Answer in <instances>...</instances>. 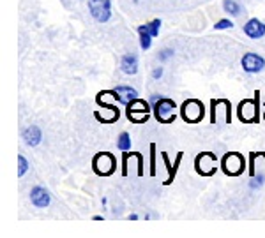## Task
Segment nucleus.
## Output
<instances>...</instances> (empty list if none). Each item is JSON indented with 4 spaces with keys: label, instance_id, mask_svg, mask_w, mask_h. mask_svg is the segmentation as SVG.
<instances>
[{
    "label": "nucleus",
    "instance_id": "11",
    "mask_svg": "<svg viewBox=\"0 0 265 238\" xmlns=\"http://www.w3.org/2000/svg\"><path fill=\"white\" fill-rule=\"evenodd\" d=\"M30 201L35 208H46L52 201V196H50L48 189L37 185V187H32L30 190Z\"/></svg>",
    "mask_w": 265,
    "mask_h": 238
},
{
    "label": "nucleus",
    "instance_id": "23",
    "mask_svg": "<svg viewBox=\"0 0 265 238\" xmlns=\"http://www.w3.org/2000/svg\"><path fill=\"white\" fill-rule=\"evenodd\" d=\"M28 171V161L25 159V155H18V176L22 178L25 173Z\"/></svg>",
    "mask_w": 265,
    "mask_h": 238
},
{
    "label": "nucleus",
    "instance_id": "27",
    "mask_svg": "<svg viewBox=\"0 0 265 238\" xmlns=\"http://www.w3.org/2000/svg\"><path fill=\"white\" fill-rule=\"evenodd\" d=\"M264 176H260V175H258V176H251L249 187H251V189H258V187H262V185H264Z\"/></svg>",
    "mask_w": 265,
    "mask_h": 238
},
{
    "label": "nucleus",
    "instance_id": "7",
    "mask_svg": "<svg viewBox=\"0 0 265 238\" xmlns=\"http://www.w3.org/2000/svg\"><path fill=\"white\" fill-rule=\"evenodd\" d=\"M92 169L99 176H110L117 169V161L110 152H97L92 157Z\"/></svg>",
    "mask_w": 265,
    "mask_h": 238
},
{
    "label": "nucleus",
    "instance_id": "3",
    "mask_svg": "<svg viewBox=\"0 0 265 238\" xmlns=\"http://www.w3.org/2000/svg\"><path fill=\"white\" fill-rule=\"evenodd\" d=\"M152 115L159 123H173L177 119V104L173 99L161 97L152 104Z\"/></svg>",
    "mask_w": 265,
    "mask_h": 238
},
{
    "label": "nucleus",
    "instance_id": "19",
    "mask_svg": "<svg viewBox=\"0 0 265 238\" xmlns=\"http://www.w3.org/2000/svg\"><path fill=\"white\" fill-rule=\"evenodd\" d=\"M138 35H140V48L143 49V51L150 49V46H152V39H154V37H152L147 30H143L141 26H138Z\"/></svg>",
    "mask_w": 265,
    "mask_h": 238
},
{
    "label": "nucleus",
    "instance_id": "22",
    "mask_svg": "<svg viewBox=\"0 0 265 238\" xmlns=\"http://www.w3.org/2000/svg\"><path fill=\"white\" fill-rule=\"evenodd\" d=\"M143 30L149 32L152 37H158L159 35V28H161V20H152V22L145 23V25H140Z\"/></svg>",
    "mask_w": 265,
    "mask_h": 238
},
{
    "label": "nucleus",
    "instance_id": "31",
    "mask_svg": "<svg viewBox=\"0 0 265 238\" xmlns=\"http://www.w3.org/2000/svg\"><path fill=\"white\" fill-rule=\"evenodd\" d=\"M94 220H103V215H94Z\"/></svg>",
    "mask_w": 265,
    "mask_h": 238
},
{
    "label": "nucleus",
    "instance_id": "26",
    "mask_svg": "<svg viewBox=\"0 0 265 238\" xmlns=\"http://www.w3.org/2000/svg\"><path fill=\"white\" fill-rule=\"evenodd\" d=\"M234 26V23H232V20H219V22H216V25H214V28L216 30H226V28H232Z\"/></svg>",
    "mask_w": 265,
    "mask_h": 238
},
{
    "label": "nucleus",
    "instance_id": "24",
    "mask_svg": "<svg viewBox=\"0 0 265 238\" xmlns=\"http://www.w3.org/2000/svg\"><path fill=\"white\" fill-rule=\"evenodd\" d=\"M173 55H175V51H173L172 48H163L161 51L158 53V58H159L161 62H166V60H170V58H172Z\"/></svg>",
    "mask_w": 265,
    "mask_h": 238
},
{
    "label": "nucleus",
    "instance_id": "6",
    "mask_svg": "<svg viewBox=\"0 0 265 238\" xmlns=\"http://www.w3.org/2000/svg\"><path fill=\"white\" fill-rule=\"evenodd\" d=\"M221 167H223L225 175L238 176L242 175L244 169H246V159H244L242 154H238V152H228V154H225L223 159H221Z\"/></svg>",
    "mask_w": 265,
    "mask_h": 238
},
{
    "label": "nucleus",
    "instance_id": "28",
    "mask_svg": "<svg viewBox=\"0 0 265 238\" xmlns=\"http://www.w3.org/2000/svg\"><path fill=\"white\" fill-rule=\"evenodd\" d=\"M163 76V67H156L154 71H152V79H159Z\"/></svg>",
    "mask_w": 265,
    "mask_h": 238
},
{
    "label": "nucleus",
    "instance_id": "30",
    "mask_svg": "<svg viewBox=\"0 0 265 238\" xmlns=\"http://www.w3.org/2000/svg\"><path fill=\"white\" fill-rule=\"evenodd\" d=\"M129 220H138V215L136 214H131V215H129Z\"/></svg>",
    "mask_w": 265,
    "mask_h": 238
},
{
    "label": "nucleus",
    "instance_id": "1",
    "mask_svg": "<svg viewBox=\"0 0 265 238\" xmlns=\"http://www.w3.org/2000/svg\"><path fill=\"white\" fill-rule=\"evenodd\" d=\"M260 92L256 90L255 99H244L237 106V117L242 123H255L260 120Z\"/></svg>",
    "mask_w": 265,
    "mask_h": 238
},
{
    "label": "nucleus",
    "instance_id": "25",
    "mask_svg": "<svg viewBox=\"0 0 265 238\" xmlns=\"http://www.w3.org/2000/svg\"><path fill=\"white\" fill-rule=\"evenodd\" d=\"M150 175H156V143H150Z\"/></svg>",
    "mask_w": 265,
    "mask_h": 238
},
{
    "label": "nucleus",
    "instance_id": "9",
    "mask_svg": "<svg viewBox=\"0 0 265 238\" xmlns=\"http://www.w3.org/2000/svg\"><path fill=\"white\" fill-rule=\"evenodd\" d=\"M88 11H90V16H92L97 23L110 22L111 2L110 0H88Z\"/></svg>",
    "mask_w": 265,
    "mask_h": 238
},
{
    "label": "nucleus",
    "instance_id": "15",
    "mask_svg": "<svg viewBox=\"0 0 265 238\" xmlns=\"http://www.w3.org/2000/svg\"><path fill=\"white\" fill-rule=\"evenodd\" d=\"M22 138L28 146H37L43 140V132L37 125H28L25 131L22 132Z\"/></svg>",
    "mask_w": 265,
    "mask_h": 238
},
{
    "label": "nucleus",
    "instance_id": "2",
    "mask_svg": "<svg viewBox=\"0 0 265 238\" xmlns=\"http://www.w3.org/2000/svg\"><path fill=\"white\" fill-rule=\"evenodd\" d=\"M150 113H152V104L149 101H143L140 97L132 99L131 102L126 104V117H128L129 122L132 123H143L150 119Z\"/></svg>",
    "mask_w": 265,
    "mask_h": 238
},
{
    "label": "nucleus",
    "instance_id": "18",
    "mask_svg": "<svg viewBox=\"0 0 265 238\" xmlns=\"http://www.w3.org/2000/svg\"><path fill=\"white\" fill-rule=\"evenodd\" d=\"M131 157H136L138 161V175H143V155L138 154V152H131ZM128 159H129V152H124L122 157V175H128Z\"/></svg>",
    "mask_w": 265,
    "mask_h": 238
},
{
    "label": "nucleus",
    "instance_id": "16",
    "mask_svg": "<svg viewBox=\"0 0 265 238\" xmlns=\"http://www.w3.org/2000/svg\"><path fill=\"white\" fill-rule=\"evenodd\" d=\"M161 157H163L164 164H166V169H168V178H166V180H164V185H170L173 180H175L177 167H179V164H181V161H182V152H179V154H177L175 164L170 163V159H168V154H166V152H161Z\"/></svg>",
    "mask_w": 265,
    "mask_h": 238
},
{
    "label": "nucleus",
    "instance_id": "8",
    "mask_svg": "<svg viewBox=\"0 0 265 238\" xmlns=\"http://www.w3.org/2000/svg\"><path fill=\"white\" fill-rule=\"evenodd\" d=\"M194 169L202 176H212L217 171V157L212 152H202L194 157Z\"/></svg>",
    "mask_w": 265,
    "mask_h": 238
},
{
    "label": "nucleus",
    "instance_id": "20",
    "mask_svg": "<svg viewBox=\"0 0 265 238\" xmlns=\"http://www.w3.org/2000/svg\"><path fill=\"white\" fill-rule=\"evenodd\" d=\"M117 148L120 152L131 150V136H129V132H120L119 136H117Z\"/></svg>",
    "mask_w": 265,
    "mask_h": 238
},
{
    "label": "nucleus",
    "instance_id": "13",
    "mask_svg": "<svg viewBox=\"0 0 265 238\" xmlns=\"http://www.w3.org/2000/svg\"><path fill=\"white\" fill-rule=\"evenodd\" d=\"M94 117L103 123H111V122H117V120H119L120 110L117 108V104L103 106V111L97 110L96 113H94Z\"/></svg>",
    "mask_w": 265,
    "mask_h": 238
},
{
    "label": "nucleus",
    "instance_id": "29",
    "mask_svg": "<svg viewBox=\"0 0 265 238\" xmlns=\"http://www.w3.org/2000/svg\"><path fill=\"white\" fill-rule=\"evenodd\" d=\"M158 99H161V95H158V94H154V95L150 97V102H152V104H154V102L158 101Z\"/></svg>",
    "mask_w": 265,
    "mask_h": 238
},
{
    "label": "nucleus",
    "instance_id": "4",
    "mask_svg": "<svg viewBox=\"0 0 265 238\" xmlns=\"http://www.w3.org/2000/svg\"><path fill=\"white\" fill-rule=\"evenodd\" d=\"M211 123L214 125L232 123V104L228 99H212L211 101Z\"/></svg>",
    "mask_w": 265,
    "mask_h": 238
},
{
    "label": "nucleus",
    "instance_id": "14",
    "mask_svg": "<svg viewBox=\"0 0 265 238\" xmlns=\"http://www.w3.org/2000/svg\"><path fill=\"white\" fill-rule=\"evenodd\" d=\"M120 71L128 76L136 74L138 72V57L134 53H126V55L120 58Z\"/></svg>",
    "mask_w": 265,
    "mask_h": 238
},
{
    "label": "nucleus",
    "instance_id": "5",
    "mask_svg": "<svg viewBox=\"0 0 265 238\" xmlns=\"http://www.w3.org/2000/svg\"><path fill=\"white\" fill-rule=\"evenodd\" d=\"M181 117L186 123H198L205 117V106L198 99H187L181 106Z\"/></svg>",
    "mask_w": 265,
    "mask_h": 238
},
{
    "label": "nucleus",
    "instance_id": "12",
    "mask_svg": "<svg viewBox=\"0 0 265 238\" xmlns=\"http://www.w3.org/2000/svg\"><path fill=\"white\" fill-rule=\"evenodd\" d=\"M244 34H246L249 39H262L265 35V23L260 22L258 18H251V20L244 25Z\"/></svg>",
    "mask_w": 265,
    "mask_h": 238
},
{
    "label": "nucleus",
    "instance_id": "10",
    "mask_svg": "<svg viewBox=\"0 0 265 238\" xmlns=\"http://www.w3.org/2000/svg\"><path fill=\"white\" fill-rule=\"evenodd\" d=\"M240 66L246 71L247 74H256V72H262L265 67V58L260 57L258 53H244L242 60H240Z\"/></svg>",
    "mask_w": 265,
    "mask_h": 238
},
{
    "label": "nucleus",
    "instance_id": "21",
    "mask_svg": "<svg viewBox=\"0 0 265 238\" xmlns=\"http://www.w3.org/2000/svg\"><path fill=\"white\" fill-rule=\"evenodd\" d=\"M223 11L228 13L230 16H238L240 11H242V7H240L235 0H223Z\"/></svg>",
    "mask_w": 265,
    "mask_h": 238
},
{
    "label": "nucleus",
    "instance_id": "17",
    "mask_svg": "<svg viewBox=\"0 0 265 238\" xmlns=\"http://www.w3.org/2000/svg\"><path fill=\"white\" fill-rule=\"evenodd\" d=\"M117 90V94H119L120 97V104H128V102H131L132 99H136L138 97V92L134 90V88L131 87H126V85H119V87L115 88Z\"/></svg>",
    "mask_w": 265,
    "mask_h": 238
}]
</instances>
